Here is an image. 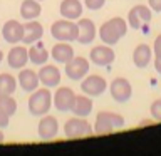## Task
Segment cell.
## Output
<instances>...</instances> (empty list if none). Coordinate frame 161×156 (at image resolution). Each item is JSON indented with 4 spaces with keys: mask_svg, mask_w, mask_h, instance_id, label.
I'll list each match as a JSON object with an SVG mask.
<instances>
[{
    "mask_svg": "<svg viewBox=\"0 0 161 156\" xmlns=\"http://www.w3.org/2000/svg\"><path fill=\"white\" fill-rule=\"evenodd\" d=\"M128 32V22L121 17H113L108 22H104L99 29V37L103 40V44L114 45L118 44L121 39Z\"/></svg>",
    "mask_w": 161,
    "mask_h": 156,
    "instance_id": "1",
    "label": "cell"
},
{
    "mask_svg": "<svg viewBox=\"0 0 161 156\" xmlns=\"http://www.w3.org/2000/svg\"><path fill=\"white\" fill-rule=\"evenodd\" d=\"M52 108V92L49 87L35 89L29 98V113L32 116H45Z\"/></svg>",
    "mask_w": 161,
    "mask_h": 156,
    "instance_id": "2",
    "label": "cell"
},
{
    "mask_svg": "<svg viewBox=\"0 0 161 156\" xmlns=\"http://www.w3.org/2000/svg\"><path fill=\"white\" fill-rule=\"evenodd\" d=\"M124 118L118 113H111V111H101L96 116V124L94 131L97 134H109L116 129L124 128Z\"/></svg>",
    "mask_w": 161,
    "mask_h": 156,
    "instance_id": "3",
    "label": "cell"
},
{
    "mask_svg": "<svg viewBox=\"0 0 161 156\" xmlns=\"http://www.w3.org/2000/svg\"><path fill=\"white\" fill-rule=\"evenodd\" d=\"M50 35L55 40H59V42H72V40H77V35H79L77 22L67 20V19L55 20L52 24V27H50Z\"/></svg>",
    "mask_w": 161,
    "mask_h": 156,
    "instance_id": "4",
    "label": "cell"
},
{
    "mask_svg": "<svg viewBox=\"0 0 161 156\" xmlns=\"http://www.w3.org/2000/svg\"><path fill=\"white\" fill-rule=\"evenodd\" d=\"M151 8L146 5H136L128 14V24L133 29H143L144 34L149 32V20H151Z\"/></svg>",
    "mask_w": 161,
    "mask_h": 156,
    "instance_id": "5",
    "label": "cell"
},
{
    "mask_svg": "<svg viewBox=\"0 0 161 156\" xmlns=\"http://www.w3.org/2000/svg\"><path fill=\"white\" fill-rule=\"evenodd\" d=\"M64 133H65V138H82V136H89L92 133V128L91 124L86 121V118H70L65 121L64 124Z\"/></svg>",
    "mask_w": 161,
    "mask_h": 156,
    "instance_id": "6",
    "label": "cell"
},
{
    "mask_svg": "<svg viewBox=\"0 0 161 156\" xmlns=\"http://www.w3.org/2000/svg\"><path fill=\"white\" fill-rule=\"evenodd\" d=\"M89 60L86 57H74L65 64V75L72 81H80L84 79L89 72Z\"/></svg>",
    "mask_w": 161,
    "mask_h": 156,
    "instance_id": "7",
    "label": "cell"
},
{
    "mask_svg": "<svg viewBox=\"0 0 161 156\" xmlns=\"http://www.w3.org/2000/svg\"><path fill=\"white\" fill-rule=\"evenodd\" d=\"M109 92L116 103H128L131 99V96H133V87H131L128 79L116 77L109 86Z\"/></svg>",
    "mask_w": 161,
    "mask_h": 156,
    "instance_id": "8",
    "label": "cell"
},
{
    "mask_svg": "<svg viewBox=\"0 0 161 156\" xmlns=\"http://www.w3.org/2000/svg\"><path fill=\"white\" fill-rule=\"evenodd\" d=\"M91 62L94 65H101V67H106V65H111L116 59V52L113 50L111 45H96V47L91 49L89 52Z\"/></svg>",
    "mask_w": 161,
    "mask_h": 156,
    "instance_id": "9",
    "label": "cell"
},
{
    "mask_svg": "<svg viewBox=\"0 0 161 156\" xmlns=\"http://www.w3.org/2000/svg\"><path fill=\"white\" fill-rule=\"evenodd\" d=\"M108 87V82L103 75H86L82 84H80V89H82L84 94L91 96V98H96V96H101Z\"/></svg>",
    "mask_w": 161,
    "mask_h": 156,
    "instance_id": "10",
    "label": "cell"
},
{
    "mask_svg": "<svg viewBox=\"0 0 161 156\" xmlns=\"http://www.w3.org/2000/svg\"><path fill=\"white\" fill-rule=\"evenodd\" d=\"M52 98H54V106L57 111H60V113L72 111V106L75 101V92L70 87H59Z\"/></svg>",
    "mask_w": 161,
    "mask_h": 156,
    "instance_id": "11",
    "label": "cell"
},
{
    "mask_svg": "<svg viewBox=\"0 0 161 156\" xmlns=\"http://www.w3.org/2000/svg\"><path fill=\"white\" fill-rule=\"evenodd\" d=\"M2 35L7 44H19L22 42L24 37V24H20L19 20H7L2 27Z\"/></svg>",
    "mask_w": 161,
    "mask_h": 156,
    "instance_id": "12",
    "label": "cell"
},
{
    "mask_svg": "<svg viewBox=\"0 0 161 156\" xmlns=\"http://www.w3.org/2000/svg\"><path fill=\"white\" fill-rule=\"evenodd\" d=\"M7 62H8L10 69H15V70L24 69L29 62V50L24 45H15V47H12L8 50Z\"/></svg>",
    "mask_w": 161,
    "mask_h": 156,
    "instance_id": "13",
    "label": "cell"
},
{
    "mask_svg": "<svg viewBox=\"0 0 161 156\" xmlns=\"http://www.w3.org/2000/svg\"><path fill=\"white\" fill-rule=\"evenodd\" d=\"M77 27H79L77 42L82 44V45L92 44L94 39H96V35H97V29H96V25H94L92 20H91V19H79Z\"/></svg>",
    "mask_w": 161,
    "mask_h": 156,
    "instance_id": "14",
    "label": "cell"
},
{
    "mask_svg": "<svg viewBox=\"0 0 161 156\" xmlns=\"http://www.w3.org/2000/svg\"><path fill=\"white\" fill-rule=\"evenodd\" d=\"M37 133H39V138L45 139V141L55 138L59 133L57 119H55L54 116H49V114L42 116V119H40V123H39V128H37Z\"/></svg>",
    "mask_w": 161,
    "mask_h": 156,
    "instance_id": "15",
    "label": "cell"
},
{
    "mask_svg": "<svg viewBox=\"0 0 161 156\" xmlns=\"http://www.w3.org/2000/svg\"><path fill=\"white\" fill-rule=\"evenodd\" d=\"M17 82L25 92H34L35 89H39L40 81H39V74L35 72V70L24 67V69H20V72H19Z\"/></svg>",
    "mask_w": 161,
    "mask_h": 156,
    "instance_id": "16",
    "label": "cell"
},
{
    "mask_svg": "<svg viewBox=\"0 0 161 156\" xmlns=\"http://www.w3.org/2000/svg\"><path fill=\"white\" fill-rule=\"evenodd\" d=\"M37 74H39V81L45 87H55V86L60 84V70L55 65L44 64Z\"/></svg>",
    "mask_w": 161,
    "mask_h": 156,
    "instance_id": "17",
    "label": "cell"
},
{
    "mask_svg": "<svg viewBox=\"0 0 161 156\" xmlns=\"http://www.w3.org/2000/svg\"><path fill=\"white\" fill-rule=\"evenodd\" d=\"M44 35V27L42 24L37 22V20H29L27 24L24 25V37H22V44H34L37 40L42 39Z\"/></svg>",
    "mask_w": 161,
    "mask_h": 156,
    "instance_id": "18",
    "label": "cell"
},
{
    "mask_svg": "<svg viewBox=\"0 0 161 156\" xmlns=\"http://www.w3.org/2000/svg\"><path fill=\"white\" fill-rule=\"evenodd\" d=\"M60 15L67 20H79L82 15V3L79 0H62L60 3Z\"/></svg>",
    "mask_w": 161,
    "mask_h": 156,
    "instance_id": "19",
    "label": "cell"
},
{
    "mask_svg": "<svg viewBox=\"0 0 161 156\" xmlns=\"http://www.w3.org/2000/svg\"><path fill=\"white\" fill-rule=\"evenodd\" d=\"M50 57V52L44 47L42 42H34L32 45L29 47V60L35 65H44L47 64V60Z\"/></svg>",
    "mask_w": 161,
    "mask_h": 156,
    "instance_id": "20",
    "label": "cell"
},
{
    "mask_svg": "<svg viewBox=\"0 0 161 156\" xmlns=\"http://www.w3.org/2000/svg\"><path fill=\"white\" fill-rule=\"evenodd\" d=\"M50 55H52V59L55 60V62L67 64L69 60L74 57V49H72V45L67 44V42H59L52 47Z\"/></svg>",
    "mask_w": 161,
    "mask_h": 156,
    "instance_id": "21",
    "label": "cell"
},
{
    "mask_svg": "<svg viewBox=\"0 0 161 156\" xmlns=\"http://www.w3.org/2000/svg\"><path fill=\"white\" fill-rule=\"evenodd\" d=\"M151 59H153V50L148 44H139L138 47L134 49L133 52V62L136 67L139 69H144L148 67V64L151 62Z\"/></svg>",
    "mask_w": 161,
    "mask_h": 156,
    "instance_id": "22",
    "label": "cell"
},
{
    "mask_svg": "<svg viewBox=\"0 0 161 156\" xmlns=\"http://www.w3.org/2000/svg\"><path fill=\"white\" fill-rule=\"evenodd\" d=\"M92 99L91 96L87 94H82V96H75V101H74V106H72V113L79 118H87V116L92 113Z\"/></svg>",
    "mask_w": 161,
    "mask_h": 156,
    "instance_id": "23",
    "label": "cell"
},
{
    "mask_svg": "<svg viewBox=\"0 0 161 156\" xmlns=\"http://www.w3.org/2000/svg\"><path fill=\"white\" fill-rule=\"evenodd\" d=\"M42 14V5L39 3V0H24L20 3V17L25 20H34Z\"/></svg>",
    "mask_w": 161,
    "mask_h": 156,
    "instance_id": "24",
    "label": "cell"
},
{
    "mask_svg": "<svg viewBox=\"0 0 161 156\" xmlns=\"http://www.w3.org/2000/svg\"><path fill=\"white\" fill-rule=\"evenodd\" d=\"M17 79L8 72L0 74V96H12L17 89Z\"/></svg>",
    "mask_w": 161,
    "mask_h": 156,
    "instance_id": "25",
    "label": "cell"
},
{
    "mask_svg": "<svg viewBox=\"0 0 161 156\" xmlns=\"http://www.w3.org/2000/svg\"><path fill=\"white\" fill-rule=\"evenodd\" d=\"M0 111H3L7 116H14L17 113V101L12 96H0Z\"/></svg>",
    "mask_w": 161,
    "mask_h": 156,
    "instance_id": "26",
    "label": "cell"
},
{
    "mask_svg": "<svg viewBox=\"0 0 161 156\" xmlns=\"http://www.w3.org/2000/svg\"><path fill=\"white\" fill-rule=\"evenodd\" d=\"M151 116L156 119V121H161V99H156L153 101V104H151Z\"/></svg>",
    "mask_w": 161,
    "mask_h": 156,
    "instance_id": "27",
    "label": "cell"
},
{
    "mask_svg": "<svg viewBox=\"0 0 161 156\" xmlns=\"http://www.w3.org/2000/svg\"><path fill=\"white\" fill-rule=\"evenodd\" d=\"M84 3L89 10H99V8L104 7L106 0H84Z\"/></svg>",
    "mask_w": 161,
    "mask_h": 156,
    "instance_id": "28",
    "label": "cell"
},
{
    "mask_svg": "<svg viewBox=\"0 0 161 156\" xmlns=\"http://www.w3.org/2000/svg\"><path fill=\"white\" fill-rule=\"evenodd\" d=\"M153 50H154V55H161V34L154 39V44H153Z\"/></svg>",
    "mask_w": 161,
    "mask_h": 156,
    "instance_id": "29",
    "label": "cell"
},
{
    "mask_svg": "<svg viewBox=\"0 0 161 156\" xmlns=\"http://www.w3.org/2000/svg\"><path fill=\"white\" fill-rule=\"evenodd\" d=\"M148 5L154 12H161V0H148Z\"/></svg>",
    "mask_w": 161,
    "mask_h": 156,
    "instance_id": "30",
    "label": "cell"
},
{
    "mask_svg": "<svg viewBox=\"0 0 161 156\" xmlns=\"http://www.w3.org/2000/svg\"><path fill=\"white\" fill-rule=\"evenodd\" d=\"M8 121H10V116H7L3 111H0V128H5L8 126Z\"/></svg>",
    "mask_w": 161,
    "mask_h": 156,
    "instance_id": "31",
    "label": "cell"
},
{
    "mask_svg": "<svg viewBox=\"0 0 161 156\" xmlns=\"http://www.w3.org/2000/svg\"><path fill=\"white\" fill-rule=\"evenodd\" d=\"M154 69L158 74H161V55H154Z\"/></svg>",
    "mask_w": 161,
    "mask_h": 156,
    "instance_id": "32",
    "label": "cell"
},
{
    "mask_svg": "<svg viewBox=\"0 0 161 156\" xmlns=\"http://www.w3.org/2000/svg\"><path fill=\"white\" fill-rule=\"evenodd\" d=\"M3 141H5V134L0 131V143H3Z\"/></svg>",
    "mask_w": 161,
    "mask_h": 156,
    "instance_id": "33",
    "label": "cell"
},
{
    "mask_svg": "<svg viewBox=\"0 0 161 156\" xmlns=\"http://www.w3.org/2000/svg\"><path fill=\"white\" fill-rule=\"evenodd\" d=\"M2 60H3V52L0 50V62H2Z\"/></svg>",
    "mask_w": 161,
    "mask_h": 156,
    "instance_id": "34",
    "label": "cell"
},
{
    "mask_svg": "<svg viewBox=\"0 0 161 156\" xmlns=\"http://www.w3.org/2000/svg\"><path fill=\"white\" fill-rule=\"evenodd\" d=\"M39 2H42V0H39Z\"/></svg>",
    "mask_w": 161,
    "mask_h": 156,
    "instance_id": "35",
    "label": "cell"
}]
</instances>
